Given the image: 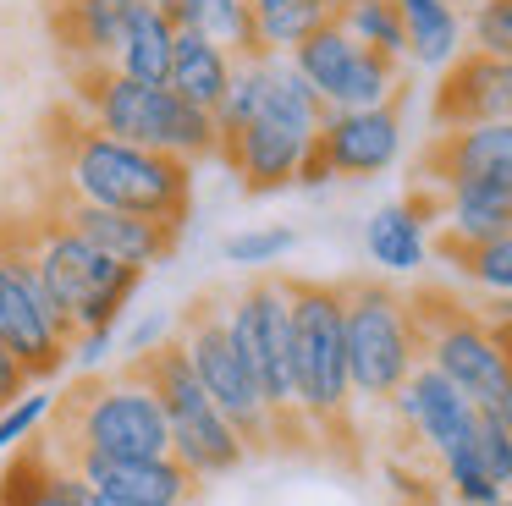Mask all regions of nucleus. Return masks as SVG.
<instances>
[{
	"mask_svg": "<svg viewBox=\"0 0 512 506\" xmlns=\"http://www.w3.org/2000/svg\"><path fill=\"white\" fill-rule=\"evenodd\" d=\"M232 66L237 61L221 50V44H210L204 33H193V28H177V50H171L166 88L215 116V105L226 99V83H232Z\"/></svg>",
	"mask_w": 512,
	"mask_h": 506,
	"instance_id": "obj_22",
	"label": "nucleus"
},
{
	"mask_svg": "<svg viewBox=\"0 0 512 506\" xmlns=\"http://www.w3.org/2000/svg\"><path fill=\"white\" fill-rule=\"evenodd\" d=\"M479 314H485V319H512V297H485Z\"/></svg>",
	"mask_w": 512,
	"mask_h": 506,
	"instance_id": "obj_40",
	"label": "nucleus"
},
{
	"mask_svg": "<svg viewBox=\"0 0 512 506\" xmlns=\"http://www.w3.org/2000/svg\"><path fill=\"white\" fill-rule=\"evenodd\" d=\"M177 341H182V352H188L193 374L204 380V391H210L215 407L226 413V424L243 435L248 457L276 446V418H270V407H265V396H259L254 374H248L243 352L232 347V330H226V303H215V297L193 303L188 319H182V336Z\"/></svg>",
	"mask_w": 512,
	"mask_h": 506,
	"instance_id": "obj_10",
	"label": "nucleus"
},
{
	"mask_svg": "<svg viewBox=\"0 0 512 506\" xmlns=\"http://www.w3.org/2000/svg\"><path fill=\"white\" fill-rule=\"evenodd\" d=\"M138 374L149 380V391L160 396V413H166V429H171V457L193 473V479H221V473H237L248 462V446L226 413L215 407V396L204 391V380L193 374L182 341H160L155 352L133 358Z\"/></svg>",
	"mask_w": 512,
	"mask_h": 506,
	"instance_id": "obj_7",
	"label": "nucleus"
},
{
	"mask_svg": "<svg viewBox=\"0 0 512 506\" xmlns=\"http://www.w3.org/2000/svg\"><path fill=\"white\" fill-rule=\"evenodd\" d=\"M89 495H94V490H89ZM94 506H116V501H100V495H94Z\"/></svg>",
	"mask_w": 512,
	"mask_h": 506,
	"instance_id": "obj_43",
	"label": "nucleus"
},
{
	"mask_svg": "<svg viewBox=\"0 0 512 506\" xmlns=\"http://www.w3.org/2000/svg\"><path fill=\"white\" fill-rule=\"evenodd\" d=\"M358 44L391 55V61H408V39H402V11L397 0H336V17Z\"/></svg>",
	"mask_w": 512,
	"mask_h": 506,
	"instance_id": "obj_29",
	"label": "nucleus"
},
{
	"mask_svg": "<svg viewBox=\"0 0 512 506\" xmlns=\"http://www.w3.org/2000/svg\"><path fill=\"white\" fill-rule=\"evenodd\" d=\"M122 6H133V0H122Z\"/></svg>",
	"mask_w": 512,
	"mask_h": 506,
	"instance_id": "obj_46",
	"label": "nucleus"
},
{
	"mask_svg": "<svg viewBox=\"0 0 512 506\" xmlns=\"http://www.w3.org/2000/svg\"><path fill=\"white\" fill-rule=\"evenodd\" d=\"M336 176L347 182H369L386 176L402 154V110L397 105H369V110H325L320 138Z\"/></svg>",
	"mask_w": 512,
	"mask_h": 506,
	"instance_id": "obj_15",
	"label": "nucleus"
},
{
	"mask_svg": "<svg viewBox=\"0 0 512 506\" xmlns=\"http://www.w3.org/2000/svg\"><path fill=\"white\" fill-rule=\"evenodd\" d=\"M342 336L358 402L386 407L402 391V380L424 363L413 297L391 281H342Z\"/></svg>",
	"mask_w": 512,
	"mask_h": 506,
	"instance_id": "obj_6",
	"label": "nucleus"
},
{
	"mask_svg": "<svg viewBox=\"0 0 512 506\" xmlns=\"http://www.w3.org/2000/svg\"><path fill=\"white\" fill-rule=\"evenodd\" d=\"M386 407L402 418V429H408L435 462H441L452 446H463V440L474 435V418H479V407L468 402L441 369H430V363H419Z\"/></svg>",
	"mask_w": 512,
	"mask_h": 506,
	"instance_id": "obj_16",
	"label": "nucleus"
},
{
	"mask_svg": "<svg viewBox=\"0 0 512 506\" xmlns=\"http://www.w3.org/2000/svg\"><path fill=\"white\" fill-rule=\"evenodd\" d=\"M446 259L485 297H512V231H501L490 242H474V248H446Z\"/></svg>",
	"mask_w": 512,
	"mask_h": 506,
	"instance_id": "obj_30",
	"label": "nucleus"
},
{
	"mask_svg": "<svg viewBox=\"0 0 512 506\" xmlns=\"http://www.w3.org/2000/svg\"><path fill=\"white\" fill-rule=\"evenodd\" d=\"M490 330H496V341H501V358H507V374H512V319H490Z\"/></svg>",
	"mask_w": 512,
	"mask_h": 506,
	"instance_id": "obj_39",
	"label": "nucleus"
},
{
	"mask_svg": "<svg viewBox=\"0 0 512 506\" xmlns=\"http://www.w3.org/2000/svg\"><path fill=\"white\" fill-rule=\"evenodd\" d=\"M413 314H419V341L424 363L441 369L474 407H496L512 391L501 341L479 308H463L446 292H413Z\"/></svg>",
	"mask_w": 512,
	"mask_h": 506,
	"instance_id": "obj_9",
	"label": "nucleus"
},
{
	"mask_svg": "<svg viewBox=\"0 0 512 506\" xmlns=\"http://www.w3.org/2000/svg\"><path fill=\"white\" fill-rule=\"evenodd\" d=\"M226 330H232V347L243 352L248 374H254L270 418H276V446L281 440H298V429H309V424H303L298 369H292V292H287V275L259 270L254 281L226 303Z\"/></svg>",
	"mask_w": 512,
	"mask_h": 506,
	"instance_id": "obj_8",
	"label": "nucleus"
},
{
	"mask_svg": "<svg viewBox=\"0 0 512 506\" xmlns=\"http://www.w3.org/2000/svg\"><path fill=\"white\" fill-rule=\"evenodd\" d=\"M0 242H12V248L34 264L39 286H45L50 303L61 308L72 336H83V330H116L122 308L138 297V281H144V270L116 264L111 253L83 242L61 215L28 220V226H0Z\"/></svg>",
	"mask_w": 512,
	"mask_h": 506,
	"instance_id": "obj_2",
	"label": "nucleus"
},
{
	"mask_svg": "<svg viewBox=\"0 0 512 506\" xmlns=\"http://www.w3.org/2000/svg\"><path fill=\"white\" fill-rule=\"evenodd\" d=\"M0 99H6V77H0Z\"/></svg>",
	"mask_w": 512,
	"mask_h": 506,
	"instance_id": "obj_44",
	"label": "nucleus"
},
{
	"mask_svg": "<svg viewBox=\"0 0 512 506\" xmlns=\"http://www.w3.org/2000/svg\"><path fill=\"white\" fill-rule=\"evenodd\" d=\"M50 413H56V396H45V391H34V385H28L12 407H0V451H12L17 440L39 435V424H45Z\"/></svg>",
	"mask_w": 512,
	"mask_h": 506,
	"instance_id": "obj_34",
	"label": "nucleus"
},
{
	"mask_svg": "<svg viewBox=\"0 0 512 506\" xmlns=\"http://www.w3.org/2000/svg\"><path fill=\"white\" fill-rule=\"evenodd\" d=\"M72 110H78L89 127L111 132L122 143L138 149H160L177 154V160L199 165L221 149V132L215 116L199 105H188L182 94H171L166 83H133L116 66H89V72H72Z\"/></svg>",
	"mask_w": 512,
	"mask_h": 506,
	"instance_id": "obj_3",
	"label": "nucleus"
},
{
	"mask_svg": "<svg viewBox=\"0 0 512 506\" xmlns=\"http://www.w3.org/2000/svg\"><path fill=\"white\" fill-rule=\"evenodd\" d=\"M292 292V369H298V407L303 424L320 440L353 435V374H347V336H342V281H298Z\"/></svg>",
	"mask_w": 512,
	"mask_h": 506,
	"instance_id": "obj_5",
	"label": "nucleus"
},
{
	"mask_svg": "<svg viewBox=\"0 0 512 506\" xmlns=\"http://www.w3.org/2000/svg\"><path fill=\"white\" fill-rule=\"evenodd\" d=\"M171 50H177V28L155 0H138L127 11V33L122 50H116V72L133 77V83H166L171 77Z\"/></svg>",
	"mask_w": 512,
	"mask_h": 506,
	"instance_id": "obj_24",
	"label": "nucleus"
},
{
	"mask_svg": "<svg viewBox=\"0 0 512 506\" xmlns=\"http://www.w3.org/2000/svg\"><path fill=\"white\" fill-rule=\"evenodd\" d=\"M402 11V39H408V61L430 66V72H441V66H452L457 55L468 50V28H463V11H457V0H397Z\"/></svg>",
	"mask_w": 512,
	"mask_h": 506,
	"instance_id": "obj_23",
	"label": "nucleus"
},
{
	"mask_svg": "<svg viewBox=\"0 0 512 506\" xmlns=\"http://www.w3.org/2000/svg\"><path fill=\"white\" fill-rule=\"evenodd\" d=\"M56 171H61V193L83 198V204L127 209V215L171 220V226H182L193 209L188 160L111 138V132L89 127L78 110L56 121Z\"/></svg>",
	"mask_w": 512,
	"mask_h": 506,
	"instance_id": "obj_1",
	"label": "nucleus"
},
{
	"mask_svg": "<svg viewBox=\"0 0 512 506\" xmlns=\"http://www.w3.org/2000/svg\"><path fill=\"white\" fill-rule=\"evenodd\" d=\"M56 215L67 220L83 242H94L100 253H111L116 264H133V270L160 264L171 248H177V237H182V226H171V220H149V215H127V209L83 204V198H67V193H61Z\"/></svg>",
	"mask_w": 512,
	"mask_h": 506,
	"instance_id": "obj_17",
	"label": "nucleus"
},
{
	"mask_svg": "<svg viewBox=\"0 0 512 506\" xmlns=\"http://www.w3.org/2000/svg\"><path fill=\"white\" fill-rule=\"evenodd\" d=\"M56 462H67L100 501H116V506H188L199 495V479L177 457H94V451H72V457H56Z\"/></svg>",
	"mask_w": 512,
	"mask_h": 506,
	"instance_id": "obj_14",
	"label": "nucleus"
},
{
	"mask_svg": "<svg viewBox=\"0 0 512 506\" xmlns=\"http://www.w3.org/2000/svg\"><path fill=\"white\" fill-rule=\"evenodd\" d=\"M292 66L309 77V88L325 99V110H369L402 99V61L358 44L342 22H325L292 50Z\"/></svg>",
	"mask_w": 512,
	"mask_h": 506,
	"instance_id": "obj_11",
	"label": "nucleus"
},
{
	"mask_svg": "<svg viewBox=\"0 0 512 506\" xmlns=\"http://www.w3.org/2000/svg\"><path fill=\"white\" fill-rule=\"evenodd\" d=\"M28 385H34V380H28V369L17 363V352H6V347H0V407H12L17 396L28 391Z\"/></svg>",
	"mask_w": 512,
	"mask_h": 506,
	"instance_id": "obj_37",
	"label": "nucleus"
},
{
	"mask_svg": "<svg viewBox=\"0 0 512 506\" xmlns=\"http://www.w3.org/2000/svg\"><path fill=\"white\" fill-rule=\"evenodd\" d=\"M507 105H512V61L463 50L452 66H441V88H435V127L507 121Z\"/></svg>",
	"mask_w": 512,
	"mask_h": 506,
	"instance_id": "obj_19",
	"label": "nucleus"
},
{
	"mask_svg": "<svg viewBox=\"0 0 512 506\" xmlns=\"http://www.w3.org/2000/svg\"><path fill=\"white\" fill-rule=\"evenodd\" d=\"M0 506H94V495L67 462H56L45 446H34L12 473H6Z\"/></svg>",
	"mask_w": 512,
	"mask_h": 506,
	"instance_id": "obj_25",
	"label": "nucleus"
},
{
	"mask_svg": "<svg viewBox=\"0 0 512 506\" xmlns=\"http://www.w3.org/2000/svg\"><path fill=\"white\" fill-rule=\"evenodd\" d=\"M490 506H512V495H496V501H490Z\"/></svg>",
	"mask_w": 512,
	"mask_h": 506,
	"instance_id": "obj_42",
	"label": "nucleus"
},
{
	"mask_svg": "<svg viewBox=\"0 0 512 506\" xmlns=\"http://www.w3.org/2000/svg\"><path fill=\"white\" fill-rule=\"evenodd\" d=\"M133 6H122V0H56L50 6V33H56L61 55L72 61V72L116 66V50H122V33H127V11Z\"/></svg>",
	"mask_w": 512,
	"mask_h": 506,
	"instance_id": "obj_20",
	"label": "nucleus"
},
{
	"mask_svg": "<svg viewBox=\"0 0 512 506\" xmlns=\"http://www.w3.org/2000/svg\"><path fill=\"white\" fill-rule=\"evenodd\" d=\"M490 413H496V418H501V424H507V435H512V391H507V396H501V402H496V407H490Z\"/></svg>",
	"mask_w": 512,
	"mask_h": 506,
	"instance_id": "obj_41",
	"label": "nucleus"
},
{
	"mask_svg": "<svg viewBox=\"0 0 512 506\" xmlns=\"http://www.w3.org/2000/svg\"><path fill=\"white\" fill-rule=\"evenodd\" d=\"M248 6H254L259 50L270 55H292L314 28L336 17V0H248Z\"/></svg>",
	"mask_w": 512,
	"mask_h": 506,
	"instance_id": "obj_27",
	"label": "nucleus"
},
{
	"mask_svg": "<svg viewBox=\"0 0 512 506\" xmlns=\"http://www.w3.org/2000/svg\"><path fill=\"white\" fill-rule=\"evenodd\" d=\"M507 121H512V105H507Z\"/></svg>",
	"mask_w": 512,
	"mask_h": 506,
	"instance_id": "obj_45",
	"label": "nucleus"
},
{
	"mask_svg": "<svg viewBox=\"0 0 512 506\" xmlns=\"http://www.w3.org/2000/svg\"><path fill=\"white\" fill-rule=\"evenodd\" d=\"M441 479H446V490H452L457 506H490L496 495H507L501 484H490V473L479 468V457H474V446H468V440L441 457Z\"/></svg>",
	"mask_w": 512,
	"mask_h": 506,
	"instance_id": "obj_32",
	"label": "nucleus"
},
{
	"mask_svg": "<svg viewBox=\"0 0 512 506\" xmlns=\"http://www.w3.org/2000/svg\"><path fill=\"white\" fill-rule=\"evenodd\" d=\"M259 116L292 127L298 138H320L325 99L309 88V77L292 66V55H265V110Z\"/></svg>",
	"mask_w": 512,
	"mask_h": 506,
	"instance_id": "obj_26",
	"label": "nucleus"
},
{
	"mask_svg": "<svg viewBox=\"0 0 512 506\" xmlns=\"http://www.w3.org/2000/svg\"><path fill=\"white\" fill-rule=\"evenodd\" d=\"M298 248V231L292 226H248L237 237H226V264H243V270H270L287 253Z\"/></svg>",
	"mask_w": 512,
	"mask_h": 506,
	"instance_id": "obj_31",
	"label": "nucleus"
},
{
	"mask_svg": "<svg viewBox=\"0 0 512 506\" xmlns=\"http://www.w3.org/2000/svg\"><path fill=\"white\" fill-rule=\"evenodd\" d=\"M507 495H512V484H507Z\"/></svg>",
	"mask_w": 512,
	"mask_h": 506,
	"instance_id": "obj_47",
	"label": "nucleus"
},
{
	"mask_svg": "<svg viewBox=\"0 0 512 506\" xmlns=\"http://www.w3.org/2000/svg\"><path fill=\"white\" fill-rule=\"evenodd\" d=\"M188 28L204 33L210 44H221L232 61H248L259 50V28H254V6L248 0H193L188 6Z\"/></svg>",
	"mask_w": 512,
	"mask_h": 506,
	"instance_id": "obj_28",
	"label": "nucleus"
},
{
	"mask_svg": "<svg viewBox=\"0 0 512 506\" xmlns=\"http://www.w3.org/2000/svg\"><path fill=\"white\" fill-rule=\"evenodd\" d=\"M309 143L314 138H298L292 127L259 116V121H248V127L226 132L215 160L243 182V193H281V187L298 182V160H303Z\"/></svg>",
	"mask_w": 512,
	"mask_h": 506,
	"instance_id": "obj_18",
	"label": "nucleus"
},
{
	"mask_svg": "<svg viewBox=\"0 0 512 506\" xmlns=\"http://www.w3.org/2000/svg\"><path fill=\"white\" fill-rule=\"evenodd\" d=\"M105 352H111V330H83L78 341H72V363H78L83 374H94L105 363Z\"/></svg>",
	"mask_w": 512,
	"mask_h": 506,
	"instance_id": "obj_36",
	"label": "nucleus"
},
{
	"mask_svg": "<svg viewBox=\"0 0 512 506\" xmlns=\"http://www.w3.org/2000/svg\"><path fill=\"white\" fill-rule=\"evenodd\" d=\"M50 457H72V451H94V457H171V429L160 413V396L127 363L122 374H100V380H78L67 396H56L50 413Z\"/></svg>",
	"mask_w": 512,
	"mask_h": 506,
	"instance_id": "obj_4",
	"label": "nucleus"
},
{
	"mask_svg": "<svg viewBox=\"0 0 512 506\" xmlns=\"http://www.w3.org/2000/svg\"><path fill=\"white\" fill-rule=\"evenodd\" d=\"M72 325L61 319V308L50 303V292L39 286L34 264L0 242V347L17 352V363L28 369V380H50L72 363Z\"/></svg>",
	"mask_w": 512,
	"mask_h": 506,
	"instance_id": "obj_12",
	"label": "nucleus"
},
{
	"mask_svg": "<svg viewBox=\"0 0 512 506\" xmlns=\"http://www.w3.org/2000/svg\"><path fill=\"white\" fill-rule=\"evenodd\" d=\"M160 341H171V314H149V319H138V325L127 330V363L144 358V352H155Z\"/></svg>",
	"mask_w": 512,
	"mask_h": 506,
	"instance_id": "obj_35",
	"label": "nucleus"
},
{
	"mask_svg": "<svg viewBox=\"0 0 512 506\" xmlns=\"http://www.w3.org/2000/svg\"><path fill=\"white\" fill-rule=\"evenodd\" d=\"M424 187H496L512 193V121H468V127H441L419 160Z\"/></svg>",
	"mask_w": 512,
	"mask_h": 506,
	"instance_id": "obj_13",
	"label": "nucleus"
},
{
	"mask_svg": "<svg viewBox=\"0 0 512 506\" xmlns=\"http://www.w3.org/2000/svg\"><path fill=\"white\" fill-rule=\"evenodd\" d=\"M468 446H474L479 468L490 473V484H501V490H507V484H512V435H507V424H501V418L490 413V407H479Z\"/></svg>",
	"mask_w": 512,
	"mask_h": 506,
	"instance_id": "obj_33",
	"label": "nucleus"
},
{
	"mask_svg": "<svg viewBox=\"0 0 512 506\" xmlns=\"http://www.w3.org/2000/svg\"><path fill=\"white\" fill-rule=\"evenodd\" d=\"M325 182H336V171H331V160H325L320 143H309L303 160H298V182H292V187H325Z\"/></svg>",
	"mask_w": 512,
	"mask_h": 506,
	"instance_id": "obj_38",
	"label": "nucleus"
},
{
	"mask_svg": "<svg viewBox=\"0 0 512 506\" xmlns=\"http://www.w3.org/2000/svg\"><path fill=\"white\" fill-rule=\"evenodd\" d=\"M430 220H435V193L430 187L397 198V204H380L375 215H369V226H364L369 259H375L386 275L424 270V259H430V237H424V226H430Z\"/></svg>",
	"mask_w": 512,
	"mask_h": 506,
	"instance_id": "obj_21",
	"label": "nucleus"
}]
</instances>
